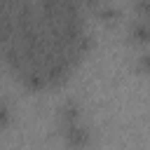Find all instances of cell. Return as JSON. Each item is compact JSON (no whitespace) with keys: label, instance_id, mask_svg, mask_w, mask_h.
Listing matches in <instances>:
<instances>
[{"label":"cell","instance_id":"cell-1","mask_svg":"<svg viewBox=\"0 0 150 150\" xmlns=\"http://www.w3.org/2000/svg\"><path fill=\"white\" fill-rule=\"evenodd\" d=\"M63 141H66V145L68 148H73V150H80V148H84L87 143H89V129L84 127V124H80V122H75V124H68V127H63Z\"/></svg>","mask_w":150,"mask_h":150},{"label":"cell","instance_id":"cell-2","mask_svg":"<svg viewBox=\"0 0 150 150\" xmlns=\"http://www.w3.org/2000/svg\"><path fill=\"white\" fill-rule=\"evenodd\" d=\"M56 112H59L56 117H59L61 129L68 127V124L80 122V103H77V101H66V103H61V108H59Z\"/></svg>","mask_w":150,"mask_h":150},{"label":"cell","instance_id":"cell-3","mask_svg":"<svg viewBox=\"0 0 150 150\" xmlns=\"http://www.w3.org/2000/svg\"><path fill=\"white\" fill-rule=\"evenodd\" d=\"M129 38H131L136 45H145V42H150V23L143 21V19L131 21V26H129Z\"/></svg>","mask_w":150,"mask_h":150},{"label":"cell","instance_id":"cell-4","mask_svg":"<svg viewBox=\"0 0 150 150\" xmlns=\"http://www.w3.org/2000/svg\"><path fill=\"white\" fill-rule=\"evenodd\" d=\"M98 19H101V21H105V23H115V21L120 19V9H117V7H112V5L101 7V9H98Z\"/></svg>","mask_w":150,"mask_h":150},{"label":"cell","instance_id":"cell-5","mask_svg":"<svg viewBox=\"0 0 150 150\" xmlns=\"http://www.w3.org/2000/svg\"><path fill=\"white\" fill-rule=\"evenodd\" d=\"M138 70L150 73V52H145V54H141V56H138Z\"/></svg>","mask_w":150,"mask_h":150},{"label":"cell","instance_id":"cell-6","mask_svg":"<svg viewBox=\"0 0 150 150\" xmlns=\"http://www.w3.org/2000/svg\"><path fill=\"white\" fill-rule=\"evenodd\" d=\"M9 124V108L0 101V127H7Z\"/></svg>","mask_w":150,"mask_h":150}]
</instances>
